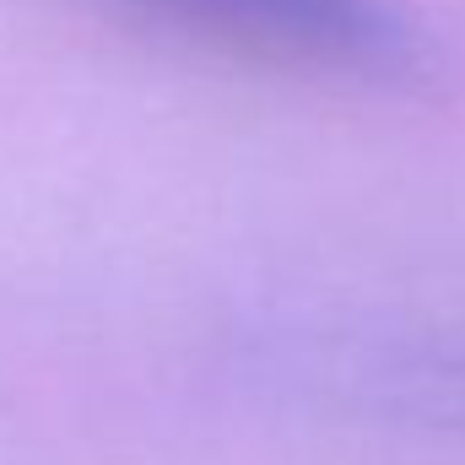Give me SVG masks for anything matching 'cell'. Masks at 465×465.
<instances>
[{
    "label": "cell",
    "instance_id": "6da1fadb",
    "mask_svg": "<svg viewBox=\"0 0 465 465\" xmlns=\"http://www.w3.org/2000/svg\"><path fill=\"white\" fill-rule=\"evenodd\" d=\"M201 33L331 71H401L411 33L373 0H141Z\"/></svg>",
    "mask_w": 465,
    "mask_h": 465
}]
</instances>
